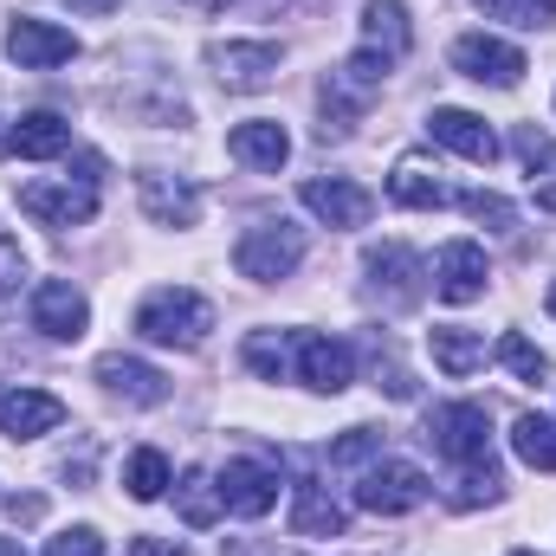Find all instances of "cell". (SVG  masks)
Segmentation results:
<instances>
[{"label":"cell","mask_w":556,"mask_h":556,"mask_svg":"<svg viewBox=\"0 0 556 556\" xmlns=\"http://www.w3.org/2000/svg\"><path fill=\"white\" fill-rule=\"evenodd\" d=\"M207 330H214V304L201 291H181V285L149 291L137 311V337L162 343V350H194V343H207Z\"/></svg>","instance_id":"6da1fadb"},{"label":"cell","mask_w":556,"mask_h":556,"mask_svg":"<svg viewBox=\"0 0 556 556\" xmlns=\"http://www.w3.org/2000/svg\"><path fill=\"white\" fill-rule=\"evenodd\" d=\"M389 72H395V59H382V52H350L330 78H324V137L330 130H350L363 111H369V98L389 85Z\"/></svg>","instance_id":"7a4b0ae2"},{"label":"cell","mask_w":556,"mask_h":556,"mask_svg":"<svg viewBox=\"0 0 556 556\" xmlns=\"http://www.w3.org/2000/svg\"><path fill=\"white\" fill-rule=\"evenodd\" d=\"M233 266L247 278H260V285L291 278L304 266V227H291V220H260V227H247L240 247H233Z\"/></svg>","instance_id":"3957f363"},{"label":"cell","mask_w":556,"mask_h":556,"mask_svg":"<svg viewBox=\"0 0 556 556\" xmlns=\"http://www.w3.org/2000/svg\"><path fill=\"white\" fill-rule=\"evenodd\" d=\"M427 492H433V485H427V472L408 466V459H376V466L356 479V505H363V511H376V518H402V511H415Z\"/></svg>","instance_id":"277c9868"},{"label":"cell","mask_w":556,"mask_h":556,"mask_svg":"<svg viewBox=\"0 0 556 556\" xmlns=\"http://www.w3.org/2000/svg\"><path fill=\"white\" fill-rule=\"evenodd\" d=\"M427 440H433L446 459H459V466H485V459H492V415H485L479 402L433 408V420H427Z\"/></svg>","instance_id":"5b68a950"},{"label":"cell","mask_w":556,"mask_h":556,"mask_svg":"<svg viewBox=\"0 0 556 556\" xmlns=\"http://www.w3.org/2000/svg\"><path fill=\"white\" fill-rule=\"evenodd\" d=\"M453 72L459 78H472V85H492V91H511L531 65H525V52L511 46V39H492V33H466V39H453Z\"/></svg>","instance_id":"8992f818"},{"label":"cell","mask_w":556,"mask_h":556,"mask_svg":"<svg viewBox=\"0 0 556 556\" xmlns=\"http://www.w3.org/2000/svg\"><path fill=\"white\" fill-rule=\"evenodd\" d=\"M20 207L39 220V227H85L98 214V181H26L20 188Z\"/></svg>","instance_id":"52a82bcc"},{"label":"cell","mask_w":556,"mask_h":556,"mask_svg":"<svg viewBox=\"0 0 556 556\" xmlns=\"http://www.w3.org/2000/svg\"><path fill=\"white\" fill-rule=\"evenodd\" d=\"M207 65L227 91H266L278 78V46L273 39H220L207 46Z\"/></svg>","instance_id":"ba28073f"},{"label":"cell","mask_w":556,"mask_h":556,"mask_svg":"<svg viewBox=\"0 0 556 556\" xmlns=\"http://www.w3.org/2000/svg\"><path fill=\"white\" fill-rule=\"evenodd\" d=\"M7 59H13L20 72H52V65H72V59H78V39H72L65 26H52V20L20 13V20L7 26Z\"/></svg>","instance_id":"9c48e42d"},{"label":"cell","mask_w":556,"mask_h":556,"mask_svg":"<svg viewBox=\"0 0 556 556\" xmlns=\"http://www.w3.org/2000/svg\"><path fill=\"white\" fill-rule=\"evenodd\" d=\"M291 376H298L304 389H317V395H343V389L356 382V356H350L343 337H311V330H298V363H291Z\"/></svg>","instance_id":"30bf717a"},{"label":"cell","mask_w":556,"mask_h":556,"mask_svg":"<svg viewBox=\"0 0 556 556\" xmlns=\"http://www.w3.org/2000/svg\"><path fill=\"white\" fill-rule=\"evenodd\" d=\"M85 324H91V304H85L78 285H65V278L33 285V330H46L52 343H78Z\"/></svg>","instance_id":"8fae6325"},{"label":"cell","mask_w":556,"mask_h":556,"mask_svg":"<svg viewBox=\"0 0 556 556\" xmlns=\"http://www.w3.org/2000/svg\"><path fill=\"white\" fill-rule=\"evenodd\" d=\"M485 247L479 240H446L440 253H433V291L446 298V304H472V298H485Z\"/></svg>","instance_id":"7c38bea8"},{"label":"cell","mask_w":556,"mask_h":556,"mask_svg":"<svg viewBox=\"0 0 556 556\" xmlns=\"http://www.w3.org/2000/svg\"><path fill=\"white\" fill-rule=\"evenodd\" d=\"M137 194H142V214H149L155 227H194V220H201V188H194V181H181V175L142 168Z\"/></svg>","instance_id":"4fadbf2b"},{"label":"cell","mask_w":556,"mask_h":556,"mask_svg":"<svg viewBox=\"0 0 556 556\" xmlns=\"http://www.w3.org/2000/svg\"><path fill=\"white\" fill-rule=\"evenodd\" d=\"M220 505H227L233 518H266L278 505V472L266 459H227V472H220Z\"/></svg>","instance_id":"5bb4252c"},{"label":"cell","mask_w":556,"mask_h":556,"mask_svg":"<svg viewBox=\"0 0 556 556\" xmlns=\"http://www.w3.org/2000/svg\"><path fill=\"white\" fill-rule=\"evenodd\" d=\"M427 137L446 142L453 155H466V162H479V168H492L498 162V137H492V124L485 117H472V111H459V104H440L433 117H427Z\"/></svg>","instance_id":"9a60e30c"},{"label":"cell","mask_w":556,"mask_h":556,"mask_svg":"<svg viewBox=\"0 0 556 556\" xmlns=\"http://www.w3.org/2000/svg\"><path fill=\"white\" fill-rule=\"evenodd\" d=\"M304 207H311L317 220H330V227H369V214H376V194H369L363 181H343V175H330V181H304Z\"/></svg>","instance_id":"2e32d148"},{"label":"cell","mask_w":556,"mask_h":556,"mask_svg":"<svg viewBox=\"0 0 556 556\" xmlns=\"http://www.w3.org/2000/svg\"><path fill=\"white\" fill-rule=\"evenodd\" d=\"M59 420H65V402L46 395V389H7V395H0V433H7V440H39V433H52Z\"/></svg>","instance_id":"e0dca14e"},{"label":"cell","mask_w":556,"mask_h":556,"mask_svg":"<svg viewBox=\"0 0 556 556\" xmlns=\"http://www.w3.org/2000/svg\"><path fill=\"white\" fill-rule=\"evenodd\" d=\"M389 201L395 207H420V214H433V207H459V194L440 181V168H427L420 155H402L395 162V175H389Z\"/></svg>","instance_id":"ac0fdd59"},{"label":"cell","mask_w":556,"mask_h":556,"mask_svg":"<svg viewBox=\"0 0 556 556\" xmlns=\"http://www.w3.org/2000/svg\"><path fill=\"white\" fill-rule=\"evenodd\" d=\"M227 155H233V162H247V168L278 175V168L291 162V137H285V124H273V117H253V124H233Z\"/></svg>","instance_id":"d6986e66"},{"label":"cell","mask_w":556,"mask_h":556,"mask_svg":"<svg viewBox=\"0 0 556 556\" xmlns=\"http://www.w3.org/2000/svg\"><path fill=\"white\" fill-rule=\"evenodd\" d=\"M98 382H104L111 395L137 402V408L168 402V376H162V369H149V363H137V356H104V363H98Z\"/></svg>","instance_id":"ffe728a7"},{"label":"cell","mask_w":556,"mask_h":556,"mask_svg":"<svg viewBox=\"0 0 556 556\" xmlns=\"http://www.w3.org/2000/svg\"><path fill=\"white\" fill-rule=\"evenodd\" d=\"M369 285L389 304H420V260L408 247H376L369 253Z\"/></svg>","instance_id":"44dd1931"},{"label":"cell","mask_w":556,"mask_h":556,"mask_svg":"<svg viewBox=\"0 0 556 556\" xmlns=\"http://www.w3.org/2000/svg\"><path fill=\"white\" fill-rule=\"evenodd\" d=\"M363 46L382 52V59H408V46H415L408 7H402V0H369V7H363Z\"/></svg>","instance_id":"7402d4cb"},{"label":"cell","mask_w":556,"mask_h":556,"mask_svg":"<svg viewBox=\"0 0 556 556\" xmlns=\"http://www.w3.org/2000/svg\"><path fill=\"white\" fill-rule=\"evenodd\" d=\"M65 149H72V124L59 111H26L13 124V155H26V162H52Z\"/></svg>","instance_id":"603a6c76"},{"label":"cell","mask_w":556,"mask_h":556,"mask_svg":"<svg viewBox=\"0 0 556 556\" xmlns=\"http://www.w3.org/2000/svg\"><path fill=\"white\" fill-rule=\"evenodd\" d=\"M433 363L446 369V376H472V369H485V330H466V324H433Z\"/></svg>","instance_id":"cb8c5ba5"},{"label":"cell","mask_w":556,"mask_h":556,"mask_svg":"<svg viewBox=\"0 0 556 556\" xmlns=\"http://www.w3.org/2000/svg\"><path fill=\"white\" fill-rule=\"evenodd\" d=\"M343 525H350V511L330 492H317V485H298L291 492V531L298 538H343Z\"/></svg>","instance_id":"d4e9b609"},{"label":"cell","mask_w":556,"mask_h":556,"mask_svg":"<svg viewBox=\"0 0 556 556\" xmlns=\"http://www.w3.org/2000/svg\"><path fill=\"white\" fill-rule=\"evenodd\" d=\"M298 363V330H253L247 337V369L266 376V382H285Z\"/></svg>","instance_id":"484cf974"},{"label":"cell","mask_w":556,"mask_h":556,"mask_svg":"<svg viewBox=\"0 0 556 556\" xmlns=\"http://www.w3.org/2000/svg\"><path fill=\"white\" fill-rule=\"evenodd\" d=\"M175 511H181V525H194V531H207L227 505H220V479H207V472H181V485H175Z\"/></svg>","instance_id":"4316f807"},{"label":"cell","mask_w":556,"mask_h":556,"mask_svg":"<svg viewBox=\"0 0 556 556\" xmlns=\"http://www.w3.org/2000/svg\"><path fill=\"white\" fill-rule=\"evenodd\" d=\"M511 453L538 472H556V420L551 415H518L511 420Z\"/></svg>","instance_id":"83f0119b"},{"label":"cell","mask_w":556,"mask_h":556,"mask_svg":"<svg viewBox=\"0 0 556 556\" xmlns=\"http://www.w3.org/2000/svg\"><path fill=\"white\" fill-rule=\"evenodd\" d=\"M124 485H130V498H142V505L162 498V492L175 485V479H168V459H162L155 446H137V453L124 459Z\"/></svg>","instance_id":"f1b7e54d"},{"label":"cell","mask_w":556,"mask_h":556,"mask_svg":"<svg viewBox=\"0 0 556 556\" xmlns=\"http://www.w3.org/2000/svg\"><path fill=\"white\" fill-rule=\"evenodd\" d=\"M498 363H505L518 382H551V356H544L538 343H525L518 330H505V337H498Z\"/></svg>","instance_id":"f546056e"},{"label":"cell","mask_w":556,"mask_h":556,"mask_svg":"<svg viewBox=\"0 0 556 556\" xmlns=\"http://www.w3.org/2000/svg\"><path fill=\"white\" fill-rule=\"evenodd\" d=\"M492 20H505V26H525V33H538V26H551L556 20V0H479Z\"/></svg>","instance_id":"4dcf8cb0"},{"label":"cell","mask_w":556,"mask_h":556,"mask_svg":"<svg viewBox=\"0 0 556 556\" xmlns=\"http://www.w3.org/2000/svg\"><path fill=\"white\" fill-rule=\"evenodd\" d=\"M498 466L485 459V466H459V479H453V505H492L498 498Z\"/></svg>","instance_id":"1f68e13d"},{"label":"cell","mask_w":556,"mask_h":556,"mask_svg":"<svg viewBox=\"0 0 556 556\" xmlns=\"http://www.w3.org/2000/svg\"><path fill=\"white\" fill-rule=\"evenodd\" d=\"M459 207H466L472 220H485L492 233H511V227H518V207H511L505 194H485V188H472V194H459Z\"/></svg>","instance_id":"d6a6232c"},{"label":"cell","mask_w":556,"mask_h":556,"mask_svg":"<svg viewBox=\"0 0 556 556\" xmlns=\"http://www.w3.org/2000/svg\"><path fill=\"white\" fill-rule=\"evenodd\" d=\"M376 446H382V433H369V427H350L343 440H330V466H363Z\"/></svg>","instance_id":"836d02e7"},{"label":"cell","mask_w":556,"mask_h":556,"mask_svg":"<svg viewBox=\"0 0 556 556\" xmlns=\"http://www.w3.org/2000/svg\"><path fill=\"white\" fill-rule=\"evenodd\" d=\"M511 149H518V162H525L531 175H544V168H551V162H556V142L544 137V130H531V124H525V130L511 137Z\"/></svg>","instance_id":"e575fe53"},{"label":"cell","mask_w":556,"mask_h":556,"mask_svg":"<svg viewBox=\"0 0 556 556\" xmlns=\"http://www.w3.org/2000/svg\"><path fill=\"white\" fill-rule=\"evenodd\" d=\"M46 556H104V538H98L91 525H78V531H59V538L46 544Z\"/></svg>","instance_id":"d590c367"},{"label":"cell","mask_w":556,"mask_h":556,"mask_svg":"<svg viewBox=\"0 0 556 556\" xmlns=\"http://www.w3.org/2000/svg\"><path fill=\"white\" fill-rule=\"evenodd\" d=\"M20 273H26V266H20V247L0 240V311H7V291H20Z\"/></svg>","instance_id":"8d00e7d4"},{"label":"cell","mask_w":556,"mask_h":556,"mask_svg":"<svg viewBox=\"0 0 556 556\" xmlns=\"http://www.w3.org/2000/svg\"><path fill=\"white\" fill-rule=\"evenodd\" d=\"M130 556H181V544H155V538H137V551Z\"/></svg>","instance_id":"74e56055"},{"label":"cell","mask_w":556,"mask_h":556,"mask_svg":"<svg viewBox=\"0 0 556 556\" xmlns=\"http://www.w3.org/2000/svg\"><path fill=\"white\" fill-rule=\"evenodd\" d=\"M72 7H78V13H111L117 0H72Z\"/></svg>","instance_id":"f35d334b"},{"label":"cell","mask_w":556,"mask_h":556,"mask_svg":"<svg viewBox=\"0 0 556 556\" xmlns=\"http://www.w3.org/2000/svg\"><path fill=\"white\" fill-rule=\"evenodd\" d=\"M175 7H188V13H214V7H227V0H175Z\"/></svg>","instance_id":"ab89813d"},{"label":"cell","mask_w":556,"mask_h":556,"mask_svg":"<svg viewBox=\"0 0 556 556\" xmlns=\"http://www.w3.org/2000/svg\"><path fill=\"white\" fill-rule=\"evenodd\" d=\"M0 155H13V124H0Z\"/></svg>","instance_id":"60d3db41"},{"label":"cell","mask_w":556,"mask_h":556,"mask_svg":"<svg viewBox=\"0 0 556 556\" xmlns=\"http://www.w3.org/2000/svg\"><path fill=\"white\" fill-rule=\"evenodd\" d=\"M0 556H26V551H20V544H13V538H0Z\"/></svg>","instance_id":"b9f144b4"},{"label":"cell","mask_w":556,"mask_h":556,"mask_svg":"<svg viewBox=\"0 0 556 556\" xmlns=\"http://www.w3.org/2000/svg\"><path fill=\"white\" fill-rule=\"evenodd\" d=\"M544 304H551V317H556V278H551V298H544Z\"/></svg>","instance_id":"7bdbcfd3"},{"label":"cell","mask_w":556,"mask_h":556,"mask_svg":"<svg viewBox=\"0 0 556 556\" xmlns=\"http://www.w3.org/2000/svg\"><path fill=\"white\" fill-rule=\"evenodd\" d=\"M511 556H538V551H511Z\"/></svg>","instance_id":"ee69618b"}]
</instances>
